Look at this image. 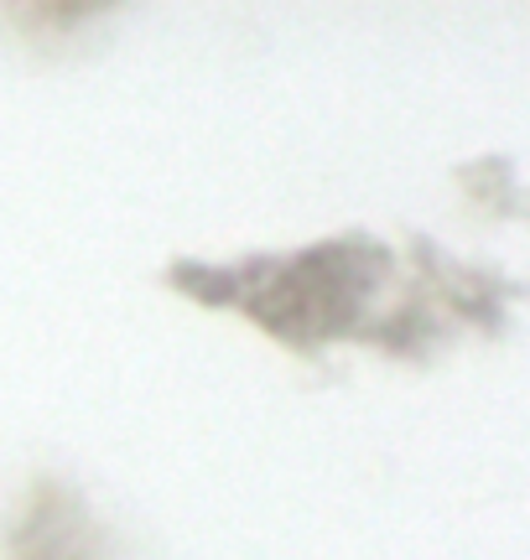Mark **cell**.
I'll return each mask as SVG.
<instances>
[{
  "label": "cell",
  "instance_id": "obj_1",
  "mask_svg": "<svg viewBox=\"0 0 530 560\" xmlns=\"http://www.w3.org/2000/svg\"><path fill=\"white\" fill-rule=\"evenodd\" d=\"M385 276V255L369 244H327L307 249L297 260L281 265H250V270H204L187 276L198 291L219 301H234L286 338H333L354 322V306L375 291V280Z\"/></svg>",
  "mask_w": 530,
  "mask_h": 560
}]
</instances>
